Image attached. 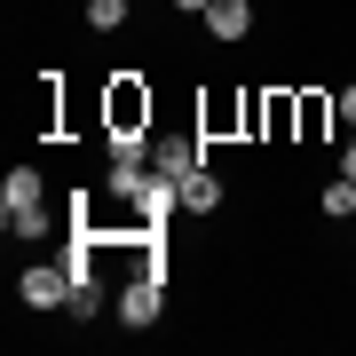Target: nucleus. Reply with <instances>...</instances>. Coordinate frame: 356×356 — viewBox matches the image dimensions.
<instances>
[{"instance_id":"f257e3e1","label":"nucleus","mask_w":356,"mask_h":356,"mask_svg":"<svg viewBox=\"0 0 356 356\" xmlns=\"http://www.w3.org/2000/svg\"><path fill=\"white\" fill-rule=\"evenodd\" d=\"M103 127L111 135H151V88H143V72H119L111 95H103Z\"/></svg>"},{"instance_id":"f03ea898","label":"nucleus","mask_w":356,"mask_h":356,"mask_svg":"<svg viewBox=\"0 0 356 356\" xmlns=\"http://www.w3.org/2000/svg\"><path fill=\"white\" fill-rule=\"evenodd\" d=\"M16 301L40 309V317H48V309H72V269L64 261H32L24 277H16Z\"/></svg>"},{"instance_id":"7ed1b4c3","label":"nucleus","mask_w":356,"mask_h":356,"mask_svg":"<svg viewBox=\"0 0 356 356\" xmlns=\"http://www.w3.org/2000/svg\"><path fill=\"white\" fill-rule=\"evenodd\" d=\"M159 301H166V277H143V269H135V285H119V301H111V317L119 325H159Z\"/></svg>"},{"instance_id":"20e7f679","label":"nucleus","mask_w":356,"mask_h":356,"mask_svg":"<svg viewBox=\"0 0 356 356\" xmlns=\"http://www.w3.org/2000/svg\"><path fill=\"white\" fill-rule=\"evenodd\" d=\"M151 166L182 182L191 166H206V143H198V135H151Z\"/></svg>"},{"instance_id":"39448f33","label":"nucleus","mask_w":356,"mask_h":356,"mask_svg":"<svg viewBox=\"0 0 356 356\" xmlns=\"http://www.w3.org/2000/svg\"><path fill=\"white\" fill-rule=\"evenodd\" d=\"M40 166H8V182H0V214H24V206H40Z\"/></svg>"},{"instance_id":"423d86ee","label":"nucleus","mask_w":356,"mask_h":356,"mask_svg":"<svg viewBox=\"0 0 356 356\" xmlns=\"http://www.w3.org/2000/svg\"><path fill=\"white\" fill-rule=\"evenodd\" d=\"M332 111H341V103L317 95V88H309V95H293V127H301V143H317V135L332 127Z\"/></svg>"},{"instance_id":"0eeeda50","label":"nucleus","mask_w":356,"mask_h":356,"mask_svg":"<svg viewBox=\"0 0 356 356\" xmlns=\"http://www.w3.org/2000/svg\"><path fill=\"white\" fill-rule=\"evenodd\" d=\"M206 32L214 40H245L254 32V0H214V8H206Z\"/></svg>"},{"instance_id":"6e6552de","label":"nucleus","mask_w":356,"mask_h":356,"mask_svg":"<svg viewBox=\"0 0 356 356\" xmlns=\"http://www.w3.org/2000/svg\"><path fill=\"white\" fill-rule=\"evenodd\" d=\"M143 182H151V166L111 159V175H103V198H111V206H135V198H143Z\"/></svg>"},{"instance_id":"1a4fd4ad","label":"nucleus","mask_w":356,"mask_h":356,"mask_svg":"<svg viewBox=\"0 0 356 356\" xmlns=\"http://www.w3.org/2000/svg\"><path fill=\"white\" fill-rule=\"evenodd\" d=\"M222 206V182L206 175V166H191V175H182V214H214Z\"/></svg>"},{"instance_id":"9d476101","label":"nucleus","mask_w":356,"mask_h":356,"mask_svg":"<svg viewBox=\"0 0 356 356\" xmlns=\"http://www.w3.org/2000/svg\"><path fill=\"white\" fill-rule=\"evenodd\" d=\"M325 214L332 222H356V175H332L325 182Z\"/></svg>"},{"instance_id":"9b49d317","label":"nucleus","mask_w":356,"mask_h":356,"mask_svg":"<svg viewBox=\"0 0 356 356\" xmlns=\"http://www.w3.org/2000/svg\"><path fill=\"white\" fill-rule=\"evenodd\" d=\"M79 16H88L95 32H119V24H127V16H135V0H88V8H79Z\"/></svg>"},{"instance_id":"f8f14e48","label":"nucleus","mask_w":356,"mask_h":356,"mask_svg":"<svg viewBox=\"0 0 356 356\" xmlns=\"http://www.w3.org/2000/svg\"><path fill=\"white\" fill-rule=\"evenodd\" d=\"M8 238H48V206H24V214H0Z\"/></svg>"},{"instance_id":"ddd939ff","label":"nucleus","mask_w":356,"mask_h":356,"mask_svg":"<svg viewBox=\"0 0 356 356\" xmlns=\"http://www.w3.org/2000/svg\"><path fill=\"white\" fill-rule=\"evenodd\" d=\"M103 309H111V301H103V285H95V277H79V285H72V317L88 325V317H103Z\"/></svg>"},{"instance_id":"4468645a","label":"nucleus","mask_w":356,"mask_h":356,"mask_svg":"<svg viewBox=\"0 0 356 356\" xmlns=\"http://www.w3.org/2000/svg\"><path fill=\"white\" fill-rule=\"evenodd\" d=\"M261 127L269 135H301L293 127V95H261Z\"/></svg>"},{"instance_id":"2eb2a0df","label":"nucleus","mask_w":356,"mask_h":356,"mask_svg":"<svg viewBox=\"0 0 356 356\" xmlns=\"http://www.w3.org/2000/svg\"><path fill=\"white\" fill-rule=\"evenodd\" d=\"M332 103H341V119H348V127H356V79H348V88L332 95Z\"/></svg>"},{"instance_id":"dca6fc26","label":"nucleus","mask_w":356,"mask_h":356,"mask_svg":"<svg viewBox=\"0 0 356 356\" xmlns=\"http://www.w3.org/2000/svg\"><path fill=\"white\" fill-rule=\"evenodd\" d=\"M341 175H356V127H348V143H341Z\"/></svg>"},{"instance_id":"f3484780","label":"nucleus","mask_w":356,"mask_h":356,"mask_svg":"<svg viewBox=\"0 0 356 356\" xmlns=\"http://www.w3.org/2000/svg\"><path fill=\"white\" fill-rule=\"evenodd\" d=\"M175 8H182V16H206V8H214V0H175Z\"/></svg>"}]
</instances>
